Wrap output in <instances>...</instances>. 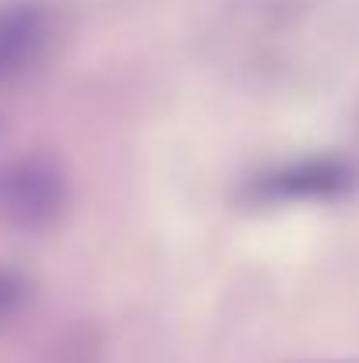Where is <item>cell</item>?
I'll return each instance as SVG.
<instances>
[{
    "mask_svg": "<svg viewBox=\"0 0 359 363\" xmlns=\"http://www.w3.org/2000/svg\"><path fill=\"white\" fill-rule=\"evenodd\" d=\"M67 208V177L46 155H18L0 166V223L39 233Z\"/></svg>",
    "mask_w": 359,
    "mask_h": 363,
    "instance_id": "6da1fadb",
    "label": "cell"
},
{
    "mask_svg": "<svg viewBox=\"0 0 359 363\" xmlns=\"http://www.w3.org/2000/svg\"><path fill=\"white\" fill-rule=\"evenodd\" d=\"M60 11L50 0H0V85L32 78L53 53Z\"/></svg>",
    "mask_w": 359,
    "mask_h": 363,
    "instance_id": "7a4b0ae2",
    "label": "cell"
},
{
    "mask_svg": "<svg viewBox=\"0 0 359 363\" xmlns=\"http://www.w3.org/2000/svg\"><path fill=\"white\" fill-rule=\"evenodd\" d=\"M356 184V169L342 155H307L292 162H278L261 169L246 194L250 201H331L349 194Z\"/></svg>",
    "mask_w": 359,
    "mask_h": 363,
    "instance_id": "3957f363",
    "label": "cell"
},
{
    "mask_svg": "<svg viewBox=\"0 0 359 363\" xmlns=\"http://www.w3.org/2000/svg\"><path fill=\"white\" fill-rule=\"evenodd\" d=\"M0 303H4V293H0Z\"/></svg>",
    "mask_w": 359,
    "mask_h": 363,
    "instance_id": "277c9868",
    "label": "cell"
}]
</instances>
